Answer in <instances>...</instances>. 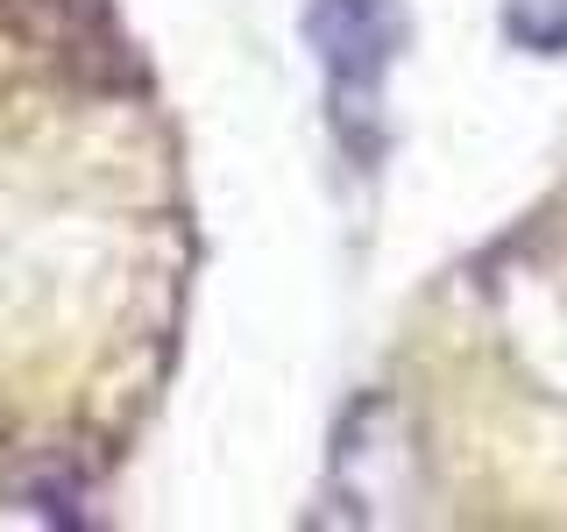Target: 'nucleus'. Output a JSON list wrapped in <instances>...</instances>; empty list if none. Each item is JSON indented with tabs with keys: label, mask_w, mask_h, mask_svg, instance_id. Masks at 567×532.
Instances as JSON below:
<instances>
[{
	"label": "nucleus",
	"mask_w": 567,
	"mask_h": 532,
	"mask_svg": "<svg viewBox=\"0 0 567 532\" xmlns=\"http://www.w3.org/2000/svg\"><path fill=\"white\" fill-rule=\"evenodd\" d=\"M312 35H319V58H327V79L341 93V114H354L383 79V0H319L312 8Z\"/></svg>",
	"instance_id": "obj_1"
}]
</instances>
